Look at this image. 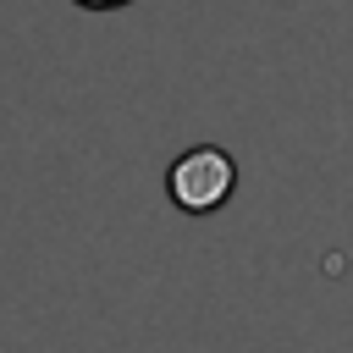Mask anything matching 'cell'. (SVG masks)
Here are the masks:
<instances>
[{
	"mask_svg": "<svg viewBox=\"0 0 353 353\" xmlns=\"http://www.w3.org/2000/svg\"><path fill=\"white\" fill-rule=\"evenodd\" d=\"M232 193V160L221 149H193L171 165V199L182 210H215Z\"/></svg>",
	"mask_w": 353,
	"mask_h": 353,
	"instance_id": "cell-1",
	"label": "cell"
},
{
	"mask_svg": "<svg viewBox=\"0 0 353 353\" xmlns=\"http://www.w3.org/2000/svg\"><path fill=\"white\" fill-rule=\"evenodd\" d=\"M77 6H127V0H77Z\"/></svg>",
	"mask_w": 353,
	"mask_h": 353,
	"instance_id": "cell-2",
	"label": "cell"
}]
</instances>
